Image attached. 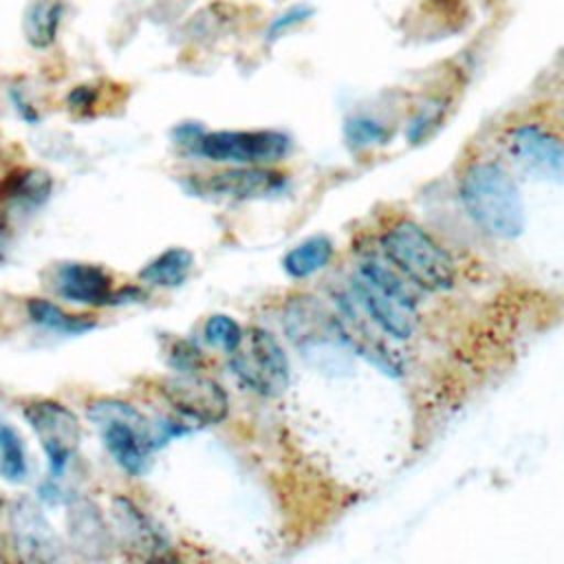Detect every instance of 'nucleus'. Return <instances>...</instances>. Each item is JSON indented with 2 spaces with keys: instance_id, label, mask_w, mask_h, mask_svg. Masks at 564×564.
I'll use <instances>...</instances> for the list:
<instances>
[{
  "instance_id": "nucleus-5",
  "label": "nucleus",
  "mask_w": 564,
  "mask_h": 564,
  "mask_svg": "<svg viewBox=\"0 0 564 564\" xmlns=\"http://www.w3.org/2000/svg\"><path fill=\"white\" fill-rule=\"evenodd\" d=\"M234 375L260 397H280L289 388L291 370L280 341L264 328L242 330L238 346L229 352Z\"/></svg>"
},
{
  "instance_id": "nucleus-19",
  "label": "nucleus",
  "mask_w": 564,
  "mask_h": 564,
  "mask_svg": "<svg viewBox=\"0 0 564 564\" xmlns=\"http://www.w3.org/2000/svg\"><path fill=\"white\" fill-rule=\"evenodd\" d=\"M333 258V245L326 236H313L286 251L282 267L291 278H308L324 269Z\"/></svg>"
},
{
  "instance_id": "nucleus-18",
  "label": "nucleus",
  "mask_w": 564,
  "mask_h": 564,
  "mask_svg": "<svg viewBox=\"0 0 564 564\" xmlns=\"http://www.w3.org/2000/svg\"><path fill=\"white\" fill-rule=\"evenodd\" d=\"M26 313L37 326L53 330V333H62V335H82L97 326V322L93 317L68 315L57 304H53L51 300H44V297H31L26 302Z\"/></svg>"
},
{
  "instance_id": "nucleus-14",
  "label": "nucleus",
  "mask_w": 564,
  "mask_h": 564,
  "mask_svg": "<svg viewBox=\"0 0 564 564\" xmlns=\"http://www.w3.org/2000/svg\"><path fill=\"white\" fill-rule=\"evenodd\" d=\"M55 286L64 300H70L77 304L101 306V304H110V297H112L110 275L101 267L86 264V262L62 264L55 275Z\"/></svg>"
},
{
  "instance_id": "nucleus-10",
  "label": "nucleus",
  "mask_w": 564,
  "mask_h": 564,
  "mask_svg": "<svg viewBox=\"0 0 564 564\" xmlns=\"http://www.w3.org/2000/svg\"><path fill=\"white\" fill-rule=\"evenodd\" d=\"M9 533L13 549L26 562H55L62 557V544L51 522L29 498L15 500L9 509Z\"/></svg>"
},
{
  "instance_id": "nucleus-3",
  "label": "nucleus",
  "mask_w": 564,
  "mask_h": 564,
  "mask_svg": "<svg viewBox=\"0 0 564 564\" xmlns=\"http://www.w3.org/2000/svg\"><path fill=\"white\" fill-rule=\"evenodd\" d=\"M390 264L416 289L447 291L454 284V264L447 251L416 223L401 220L381 238Z\"/></svg>"
},
{
  "instance_id": "nucleus-24",
  "label": "nucleus",
  "mask_w": 564,
  "mask_h": 564,
  "mask_svg": "<svg viewBox=\"0 0 564 564\" xmlns=\"http://www.w3.org/2000/svg\"><path fill=\"white\" fill-rule=\"evenodd\" d=\"M167 361H170V366L176 368L178 372H196L198 366L203 364V355H200V350H198L196 346H192L189 341L176 339V341H172Z\"/></svg>"
},
{
  "instance_id": "nucleus-8",
  "label": "nucleus",
  "mask_w": 564,
  "mask_h": 564,
  "mask_svg": "<svg viewBox=\"0 0 564 564\" xmlns=\"http://www.w3.org/2000/svg\"><path fill=\"white\" fill-rule=\"evenodd\" d=\"M159 390L181 416L198 425H214L227 416L229 401L225 390L198 372H178L161 381Z\"/></svg>"
},
{
  "instance_id": "nucleus-27",
  "label": "nucleus",
  "mask_w": 564,
  "mask_h": 564,
  "mask_svg": "<svg viewBox=\"0 0 564 564\" xmlns=\"http://www.w3.org/2000/svg\"><path fill=\"white\" fill-rule=\"evenodd\" d=\"M0 511H2V500H0Z\"/></svg>"
},
{
  "instance_id": "nucleus-7",
  "label": "nucleus",
  "mask_w": 564,
  "mask_h": 564,
  "mask_svg": "<svg viewBox=\"0 0 564 564\" xmlns=\"http://www.w3.org/2000/svg\"><path fill=\"white\" fill-rule=\"evenodd\" d=\"M24 419L46 454L48 476L62 478L82 441L79 419L66 405L51 399L31 401L24 405Z\"/></svg>"
},
{
  "instance_id": "nucleus-4",
  "label": "nucleus",
  "mask_w": 564,
  "mask_h": 564,
  "mask_svg": "<svg viewBox=\"0 0 564 564\" xmlns=\"http://www.w3.org/2000/svg\"><path fill=\"white\" fill-rule=\"evenodd\" d=\"M88 419L121 469L130 476L148 471L150 452L156 445L152 423L134 405L119 399H97L88 405Z\"/></svg>"
},
{
  "instance_id": "nucleus-17",
  "label": "nucleus",
  "mask_w": 564,
  "mask_h": 564,
  "mask_svg": "<svg viewBox=\"0 0 564 564\" xmlns=\"http://www.w3.org/2000/svg\"><path fill=\"white\" fill-rule=\"evenodd\" d=\"M62 11L64 7L59 0H33L22 18L26 42L35 48L51 46L62 20Z\"/></svg>"
},
{
  "instance_id": "nucleus-12",
  "label": "nucleus",
  "mask_w": 564,
  "mask_h": 564,
  "mask_svg": "<svg viewBox=\"0 0 564 564\" xmlns=\"http://www.w3.org/2000/svg\"><path fill=\"white\" fill-rule=\"evenodd\" d=\"M284 187V176L264 165H236L196 183V192L223 198H260Z\"/></svg>"
},
{
  "instance_id": "nucleus-21",
  "label": "nucleus",
  "mask_w": 564,
  "mask_h": 564,
  "mask_svg": "<svg viewBox=\"0 0 564 564\" xmlns=\"http://www.w3.org/2000/svg\"><path fill=\"white\" fill-rule=\"evenodd\" d=\"M344 137H346V143L350 148L364 150V148H372V145L386 143L388 137H390V130L381 121H377L372 117L357 115V117L346 119Z\"/></svg>"
},
{
  "instance_id": "nucleus-11",
  "label": "nucleus",
  "mask_w": 564,
  "mask_h": 564,
  "mask_svg": "<svg viewBox=\"0 0 564 564\" xmlns=\"http://www.w3.org/2000/svg\"><path fill=\"white\" fill-rule=\"evenodd\" d=\"M333 319L339 341L348 346L352 352L364 355L370 364H375L388 375H397L401 370V361L377 333L381 328L375 326L368 315L366 319H359V313L350 302H339V313Z\"/></svg>"
},
{
  "instance_id": "nucleus-16",
  "label": "nucleus",
  "mask_w": 564,
  "mask_h": 564,
  "mask_svg": "<svg viewBox=\"0 0 564 564\" xmlns=\"http://www.w3.org/2000/svg\"><path fill=\"white\" fill-rule=\"evenodd\" d=\"M192 267L194 256L189 249L170 247L139 271V280L154 286H178L187 280Z\"/></svg>"
},
{
  "instance_id": "nucleus-20",
  "label": "nucleus",
  "mask_w": 564,
  "mask_h": 564,
  "mask_svg": "<svg viewBox=\"0 0 564 564\" xmlns=\"http://www.w3.org/2000/svg\"><path fill=\"white\" fill-rule=\"evenodd\" d=\"M68 524H70V533L77 549L84 551L86 555H88V549H101L104 542L108 540V531L99 511L88 502L73 507Z\"/></svg>"
},
{
  "instance_id": "nucleus-6",
  "label": "nucleus",
  "mask_w": 564,
  "mask_h": 564,
  "mask_svg": "<svg viewBox=\"0 0 564 564\" xmlns=\"http://www.w3.org/2000/svg\"><path fill=\"white\" fill-rule=\"evenodd\" d=\"M291 139L278 130H200L189 150L216 161L234 165H269L286 156Z\"/></svg>"
},
{
  "instance_id": "nucleus-2",
  "label": "nucleus",
  "mask_w": 564,
  "mask_h": 564,
  "mask_svg": "<svg viewBox=\"0 0 564 564\" xmlns=\"http://www.w3.org/2000/svg\"><path fill=\"white\" fill-rule=\"evenodd\" d=\"M355 302L381 333L408 339L416 328L414 284L377 258L361 260L352 278Z\"/></svg>"
},
{
  "instance_id": "nucleus-15",
  "label": "nucleus",
  "mask_w": 564,
  "mask_h": 564,
  "mask_svg": "<svg viewBox=\"0 0 564 564\" xmlns=\"http://www.w3.org/2000/svg\"><path fill=\"white\" fill-rule=\"evenodd\" d=\"M53 192V181L44 170L20 167L0 181V200L20 205H42Z\"/></svg>"
},
{
  "instance_id": "nucleus-25",
  "label": "nucleus",
  "mask_w": 564,
  "mask_h": 564,
  "mask_svg": "<svg viewBox=\"0 0 564 564\" xmlns=\"http://www.w3.org/2000/svg\"><path fill=\"white\" fill-rule=\"evenodd\" d=\"M66 104L68 108L73 110H82V112H88L95 104H97V88L95 86H75L68 95H66Z\"/></svg>"
},
{
  "instance_id": "nucleus-13",
  "label": "nucleus",
  "mask_w": 564,
  "mask_h": 564,
  "mask_svg": "<svg viewBox=\"0 0 564 564\" xmlns=\"http://www.w3.org/2000/svg\"><path fill=\"white\" fill-rule=\"evenodd\" d=\"M110 511H112L115 531L119 533L121 544L132 549L137 557H143V560L167 557V549H170L167 540L128 498L117 496L112 500Z\"/></svg>"
},
{
  "instance_id": "nucleus-26",
  "label": "nucleus",
  "mask_w": 564,
  "mask_h": 564,
  "mask_svg": "<svg viewBox=\"0 0 564 564\" xmlns=\"http://www.w3.org/2000/svg\"><path fill=\"white\" fill-rule=\"evenodd\" d=\"M2 425H4V423H0V441H2ZM0 463H2V452H0Z\"/></svg>"
},
{
  "instance_id": "nucleus-1",
  "label": "nucleus",
  "mask_w": 564,
  "mask_h": 564,
  "mask_svg": "<svg viewBox=\"0 0 564 564\" xmlns=\"http://www.w3.org/2000/svg\"><path fill=\"white\" fill-rule=\"evenodd\" d=\"M460 200L469 218L489 236L511 240L524 227V207L513 178L491 161L469 165L460 176Z\"/></svg>"
},
{
  "instance_id": "nucleus-22",
  "label": "nucleus",
  "mask_w": 564,
  "mask_h": 564,
  "mask_svg": "<svg viewBox=\"0 0 564 564\" xmlns=\"http://www.w3.org/2000/svg\"><path fill=\"white\" fill-rule=\"evenodd\" d=\"M203 335H205L207 344H212L214 348L231 352L242 337V328L229 315H212V317H207V322L203 326Z\"/></svg>"
},
{
  "instance_id": "nucleus-9",
  "label": "nucleus",
  "mask_w": 564,
  "mask_h": 564,
  "mask_svg": "<svg viewBox=\"0 0 564 564\" xmlns=\"http://www.w3.org/2000/svg\"><path fill=\"white\" fill-rule=\"evenodd\" d=\"M511 159L533 178L564 183V141L540 123L516 126L507 137Z\"/></svg>"
},
{
  "instance_id": "nucleus-23",
  "label": "nucleus",
  "mask_w": 564,
  "mask_h": 564,
  "mask_svg": "<svg viewBox=\"0 0 564 564\" xmlns=\"http://www.w3.org/2000/svg\"><path fill=\"white\" fill-rule=\"evenodd\" d=\"M315 9L311 4H304V2H297V4H291L286 9H282L267 26V40H278L282 37L284 33L297 29L300 24L308 22L313 18Z\"/></svg>"
}]
</instances>
